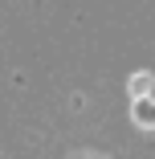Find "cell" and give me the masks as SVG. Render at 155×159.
Instances as JSON below:
<instances>
[{"label":"cell","instance_id":"1","mask_svg":"<svg viewBox=\"0 0 155 159\" xmlns=\"http://www.w3.org/2000/svg\"><path fill=\"white\" fill-rule=\"evenodd\" d=\"M135 118H139L143 126H155V106H151L147 98H139V102H135Z\"/></svg>","mask_w":155,"mask_h":159},{"label":"cell","instance_id":"2","mask_svg":"<svg viewBox=\"0 0 155 159\" xmlns=\"http://www.w3.org/2000/svg\"><path fill=\"white\" fill-rule=\"evenodd\" d=\"M147 90H151V78H147V74H139V78L131 82V94H139V98H143Z\"/></svg>","mask_w":155,"mask_h":159}]
</instances>
